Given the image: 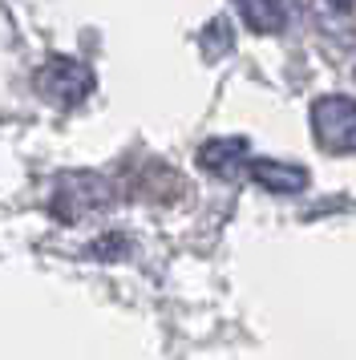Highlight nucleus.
I'll return each instance as SVG.
<instances>
[{
	"label": "nucleus",
	"mask_w": 356,
	"mask_h": 360,
	"mask_svg": "<svg viewBox=\"0 0 356 360\" xmlns=\"http://www.w3.org/2000/svg\"><path fill=\"white\" fill-rule=\"evenodd\" d=\"M312 134L328 154L356 150V101L344 94H328L312 105Z\"/></svg>",
	"instance_id": "obj_1"
},
{
	"label": "nucleus",
	"mask_w": 356,
	"mask_h": 360,
	"mask_svg": "<svg viewBox=\"0 0 356 360\" xmlns=\"http://www.w3.org/2000/svg\"><path fill=\"white\" fill-rule=\"evenodd\" d=\"M113 202V186L110 179L101 174H85V170H73V174H61L57 179V191H53V211L61 219H81L89 211H101Z\"/></svg>",
	"instance_id": "obj_2"
},
{
	"label": "nucleus",
	"mask_w": 356,
	"mask_h": 360,
	"mask_svg": "<svg viewBox=\"0 0 356 360\" xmlns=\"http://www.w3.org/2000/svg\"><path fill=\"white\" fill-rule=\"evenodd\" d=\"M37 85L57 105H81V101L94 94V73H89V65H81L73 57H53L37 73Z\"/></svg>",
	"instance_id": "obj_3"
},
{
	"label": "nucleus",
	"mask_w": 356,
	"mask_h": 360,
	"mask_svg": "<svg viewBox=\"0 0 356 360\" xmlns=\"http://www.w3.org/2000/svg\"><path fill=\"white\" fill-rule=\"evenodd\" d=\"M247 158H251V142L247 138H210L207 146L198 150V166L207 170V174H223V179H231V174H239L243 166H247Z\"/></svg>",
	"instance_id": "obj_4"
},
{
	"label": "nucleus",
	"mask_w": 356,
	"mask_h": 360,
	"mask_svg": "<svg viewBox=\"0 0 356 360\" xmlns=\"http://www.w3.org/2000/svg\"><path fill=\"white\" fill-rule=\"evenodd\" d=\"M247 174L263 186V191H272V195H300L307 186V170L300 162H275V158H255V162L247 166Z\"/></svg>",
	"instance_id": "obj_5"
},
{
	"label": "nucleus",
	"mask_w": 356,
	"mask_h": 360,
	"mask_svg": "<svg viewBox=\"0 0 356 360\" xmlns=\"http://www.w3.org/2000/svg\"><path fill=\"white\" fill-rule=\"evenodd\" d=\"M235 4H239L251 33H279L284 20H288V4L284 0H235Z\"/></svg>",
	"instance_id": "obj_6"
},
{
	"label": "nucleus",
	"mask_w": 356,
	"mask_h": 360,
	"mask_svg": "<svg viewBox=\"0 0 356 360\" xmlns=\"http://www.w3.org/2000/svg\"><path fill=\"white\" fill-rule=\"evenodd\" d=\"M328 4H332V8H340V13H344V8H352V0H328Z\"/></svg>",
	"instance_id": "obj_7"
}]
</instances>
